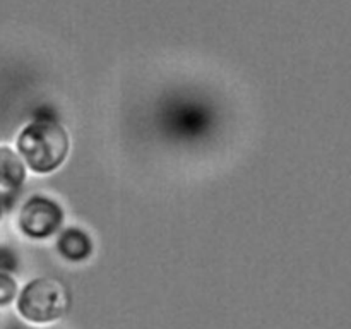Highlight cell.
Listing matches in <instances>:
<instances>
[{
    "label": "cell",
    "mask_w": 351,
    "mask_h": 329,
    "mask_svg": "<svg viewBox=\"0 0 351 329\" xmlns=\"http://www.w3.org/2000/svg\"><path fill=\"white\" fill-rule=\"evenodd\" d=\"M26 180V164L23 158L9 146H0V188L16 191Z\"/></svg>",
    "instance_id": "4"
},
{
    "label": "cell",
    "mask_w": 351,
    "mask_h": 329,
    "mask_svg": "<svg viewBox=\"0 0 351 329\" xmlns=\"http://www.w3.org/2000/svg\"><path fill=\"white\" fill-rule=\"evenodd\" d=\"M17 154L36 173H50L69 154L67 130L51 120H36L17 137Z\"/></svg>",
    "instance_id": "1"
},
{
    "label": "cell",
    "mask_w": 351,
    "mask_h": 329,
    "mask_svg": "<svg viewBox=\"0 0 351 329\" xmlns=\"http://www.w3.org/2000/svg\"><path fill=\"white\" fill-rule=\"evenodd\" d=\"M58 252L65 257V259L77 263V260H84L91 256L93 252V242L82 230L69 228L58 239Z\"/></svg>",
    "instance_id": "5"
},
{
    "label": "cell",
    "mask_w": 351,
    "mask_h": 329,
    "mask_svg": "<svg viewBox=\"0 0 351 329\" xmlns=\"http://www.w3.org/2000/svg\"><path fill=\"white\" fill-rule=\"evenodd\" d=\"M17 293H19V287L17 281L10 276L5 271H0V308L7 307L16 300Z\"/></svg>",
    "instance_id": "6"
},
{
    "label": "cell",
    "mask_w": 351,
    "mask_h": 329,
    "mask_svg": "<svg viewBox=\"0 0 351 329\" xmlns=\"http://www.w3.org/2000/svg\"><path fill=\"white\" fill-rule=\"evenodd\" d=\"M71 295L65 284L55 278H36L16 297L17 314L31 324H50L65 315Z\"/></svg>",
    "instance_id": "2"
},
{
    "label": "cell",
    "mask_w": 351,
    "mask_h": 329,
    "mask_svg": "<svg viewBox=\"0 0 351 329\" xmlns=\"http://www.w3.org/2000/svg\"><path fill=\"white\" fill-rule=\"evenodd\" d=\"M0 218H2V202H0Z\"/></svg>",
    "instance_id": "7"
},
{
    "label": "cell",
    "mask_w": 351,
    "mask_h": 329,
    "mask_svg": "<svg viewBox=\"0 0 351 329\" xmlns=\"http://www.w3.org/2000/svg\"><path fill=\"white\" fill-rule=\"evenodd\" d=\"M64 221V211L48 197H33L19 212V228L31 239H47L57 232Z\"/></svg>",
    "instance_id": "3"
}]
</instances>
